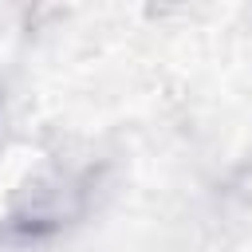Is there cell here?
I'll use <instances>...</instances> for the list:
<instances>
[{
    "label": "cell",
    "mask_w": 252,
    "mask_h": 252,
    "mask_svg": "<svg viewBox=\"0 0 252 252\" xmlns=\"http://www.w3.org/2000/svg\"><path fill=\"white\" fill-rule=\"evenodd\" d=\"M91 173H71V169H47L39 177H32L8 217H4V236L16 244H39L55 232H63L67 224H75L87 205H91Z\"/></svg>",
    "instance_id": "6da1fadb"
}]
</instances>
